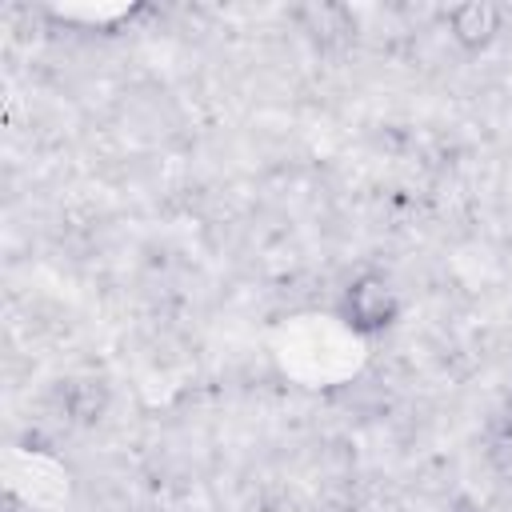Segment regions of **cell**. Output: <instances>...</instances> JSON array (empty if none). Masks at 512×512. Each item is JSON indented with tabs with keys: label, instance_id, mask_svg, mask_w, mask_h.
Returning <instances> with one entry per match:
<instances>
[{
	"label": "cell",
	"instance_id": "2",
	"mask_svg": "<svg viewBox=\"0 0 512 512\" xmlns=\"http://www.w3.org/2000/svg\"><path fill=\"white\" fill-rule=\"evenodd\" d=\"M448 28H452V40L460 48L476 52V48H488L492 36L500 32V12L488 0H464L448 12Z\"/></svg>",
	"mask_w": 512,
	"mask_h": 512
},
{
	"label": "cell",
	"instance_id": "1",
	"mask_svg": "<svg viewBox=\"0 0 512 512\" xmlns=\"http://www.w3.org/2000/svg\"><path fill=\"white\" fill-rule=\"evenodd\" d=\"M392 316H396V296L380 276H360L348 288V320L360 332H380L392 324Z\"/></svg>",
	"mask_w": 512,
	"mask_h": 512
},
{
	"label": "cell",
	"instance_id": "3",
	"mask_svg": "<svg viewBox=\"0 0 512 512\" xmlns=\"http://www.w3.org/2000/svg\"><path fill=\"white\" fill-rule=\"evenodd\" d=\"M452 512H476V504H468V500H456V504H452Z\"/></svg>",
	"mask_w": 512,
	"mask_h": 512
}]
</instances>
